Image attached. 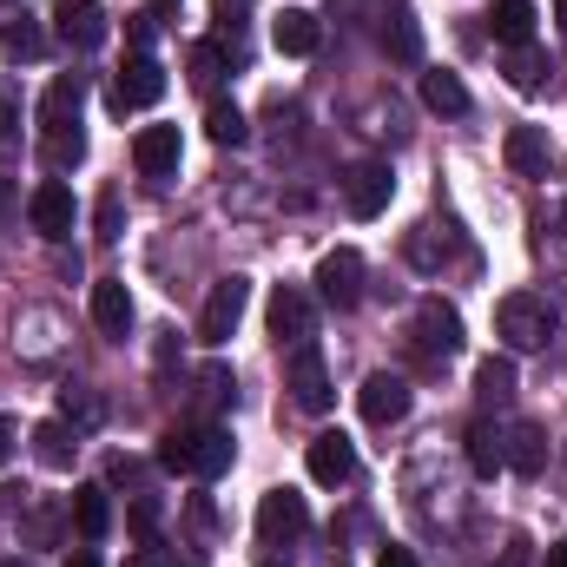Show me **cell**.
Instances as JSON below:
<instances>
[{"mask_svg":"<svg viewBox=\"0 0 567 567\" xmlns=\"http://www.w3.org/2000/svg\"><path fill=\"white\" fill-rule=\"evenodd\" d=\"M455 350H462V317L442 297H429L423 310H416V357L423 363H449Z\"/></svg>","mask_w":567,"mask_h":567,"instance_id":"cell-10","label":"cell"},{"mask_svg":"<svg viewBox=\"0 0 567 567\" xmlns=\"http://www.w3.org/2000/svg\"><path fill=\"white\" fill-rule=\"evenodd\" d=\"M377 567H416V555H410V548H383V555H377Z\"/></svg>","mask_w":567,"mask_h":567,"instance_id":"cell-41","label":"cell"},{"mask_svg":"<svg viewBox=\"0 0 567 567\" xmlns=\"http://www.w3.org/2000/svg\"><path fill=\"white\" fill-rule=\"evenodd\" d=\"M126 567H158V561H152V555H133V561H126Z\"/></svg>","mask_w":567,"mask_h":567,"instance_id":"cell-48","label":"cell"},{"mask_svg":"<svg viewBox=\"0 0 567 567\" xmlns=\"http://www.w3.org/2000/svg\"><path fill=\"white\" fill-rule=\"evenodd\" d=\"M93 323H100L106 337H126V330H133V290H126V278L93 284Z\"/></svg>","mask_w":567,"mask_h":567,"instance_id":"cell-17","label":"cell"},{"mask_svg":"<svg viewBox=\"0 0 567 567\" xmlns=\"http://www.w3.org/2000/svg\"><path fill=\"white\" fill-rule=\"evenodd\" d=\"M0 567H27V561H0Z\"/></svg>","mask_w":567,"mask_h":567,"instance_id":"cell-50","label":"cell"},{"mask_svg":"<svg viewBox=\"0 0 567 567\" xmlns=\"http://www.w3.org/2000/svg\"><path fill=\"white\" fill-rule=\"evenodd\" d=\"M212 13H218L225 27H238V13H251V0H212Z\"/></svg>","mask_w":567,"mask_h":567,"instance_id":"cell-39","label":"cell"},{"mask_svg":"<svg viewBox=\"0 0 567 567\" xmlns=\"http://www.w3.org/2000/svg\"><path fill=\"white\" fill-rule=\"evenodd\" d=\"M53 20H60V40H66L73 53H93V47L106 40V7H100V0H66Z\"/></svg>","mask_w":567,"mask_h":567,"instance_id":"cell-13","label":"cell"},{"mask_svg":"<svg viewBox=\"0 0 567 567\" xmlns=\"http://www.w3.org/2000/svg\"><path fill=\"white\" fill-rule=\"evenodd\" d=\"M27 535H33V542H53V515H47V508H40V515H33V522H27Z\"/></svg>","mask_w":567,"mask_h":567,"instance_id":"cell-40","label":"cell"},{"mask_svg":"<svg viewBox=\"0 0 567 567\" xmlns=\"http://www.w3.org/2000/svg\"><path fill=\"white\" fill-rule=\"evenodd\" d=\"M198 390H205V403H225V396H231V370H218V363H212V370L198 377Z\"/></svg>","mask_w":567,"mask_h":567,"instance_id":"cell-36","label":"cell"},{"mask_svg":"<svg viewBox=\"0 0 567 567\" xmlns=\"http://www.w3.org/2000/svg\"><path fill=\"white\" fill-rule=\"evenodd\" d=\"M218 73H225V53H218L212 40H205V47H192V80H198V86H212Z\"/></svg>","mask_w":567,"mask_h":567,"instance_id":"cell-33","label":"cell"},{"mask_svg":"<svg viewBox=\"0 0 567 567\" xmlns=\"http://www.w3.org/2000/svg\"><path fill=\"white\" fill-rule=\"evenodd\" d=\"M40 47H47V33H40V20H33V13L0 20V53H7V60H40Z\"/></svg>","mask_w":567,"mask_h":567,"instance_id":"cell-27","label":"cell"},{"mask_svg":"<svg viewBox=\"0 0 567 567\" xmlns=\"http://www.w3.org/2000/svg\"><path fill=\"white\" fill-rule=\"evenodd\" d=\"M310 528V508L297 488H271L258 502V567H290V548L303 542Z\"/></svg>","mask_w":567,"mask_h":567,"instance_id":"cell-1","label":"cell"},{"mask_svg":"<svg viewBox=\"0 0 567 567\" xmlns=\"http://www.w3.org/2000/svg\"><path fill=\"white\" fill-rule=\"evenodd\" d=\"M13 140V100H7V93H0V145Z\"/></svg>","mask_w":567,"mask_h":567,"instance_id":"cell-42","label":"cell"},{"mask_svg":"<svg viewBox=\"0 0 567 567\" xmlns=\"http://www.w3.org/2000/svg\"><path fill=\"white\" fill-rule=\"evenodd\" d=\"M495 330H502L508 350H542V343L555 337V310H548V297H535V290H508L502 310H495Z\"/></svg>","mask_w":567,"mask_h":567,"instance_id":"cell-2","label":"cell"},{"mask_svg":"<svg viewBox=\"0 0 567 567\" xmlns=\"http://www.w3.org/2000/svg\"><path fill=\"white\" fill-rule=\"evenodd\" d=\"M542 567H567V542H555V548H548V561Z\"/></svg>","mask_w":567,"mask_h":567,"instance_id":"cell-44","label":"cell"},{"mask_svg":"<svg viewBox=\"0 0 567 567\" xmlns=\"http://www.w3.org/2000/svg\"><path fill=\"white\" fill-rule=\"evenodd\" d=\"M80 100H86V80L80 73H60L40 100V126H73L80 120Z\"/></svg>","mask_w":567,"mask_h":567,"instance_id":"cell-23","label":"cell"},{"mask_svg":"<svg viewBox=\"0 0 567 567\" xmlns=\"http://www.w3.org/2000/svg\"><path fill=\"white\" fill-rule=\"evenodd\" d=\"M271 40H278V53L303 60V53H317L323 27H317V13H310V7H284V13H278V27H271Z\"/></svg>","mask_w":567,"mask_h":567,"instance_id":"cell-20","label":"cell"},{"mask_svg":"<svg viewBox=\"0 0 567 567\" xmlns=\"http://www.w3.org/2000/svg\"><path fill=\"white\" fill-rule=\"evenodd\" d=\"M73 449H80V442H73V429L60 423V416H53V423H40V429H33V462H40V468H53V475H66V468H73Z\"/></svg>","mask_w":567,"mask_h":567,"instance_id":"cell-25","label":"cell"},{"mask_svg":"<svg viewBox=\"0 0 567 567\" xmlns=\"http://www.w3.org/2000/svg\"><path fill=\"white\" fill-rule=\"evenodd\" d=\"M205 133L218 145H245L251 140V126H245V113L231 106V100H212V113H205Z\"/></svg>","mask_w":567,"mask_h":567,"instance_id":"cell-29","label":"cell"},{"mask_svg":"<svg viewBox=\"0 0 567 567\" xmlns=\"http://www.w3.org/2000/svg\"><path fill=\"white\" fill-rule=\"evenodd\" d=\"M502 152H508V165H515L522 178H542V172H548V158H555V140H548L542 126H508Z\"/></svg>","mask_w":567,"mask_h":567,"instance_id":"cell-16","label":"cell"},{"mask_svg":"<svg viewBox=\"0 0 567 567\" xmlns=\"http://www.w3.org/2000/svg\"><path fill=\"white\" fill-rule=\"evenodd\" d=\"M231 455H238L231 429H218V423H198V429H192V475H198V482L225 475V468H231Z\"/></svg>","mask_w":567,"mask_h":567,"instance_id":"cell-15","label":"cell"},{"mask_svg":"<svg viewBox=\"0 0 567 567\" xmlns=\"http://www.w3.org/2000/svg\"><path fill=\"white\" fill-rule=\"evenodd\" d=\"M284 390H290V403L297 410H310V416H323L337 396H330V370H323V357H317V343H297V357H290V377H284Z\"/></svg>","mask_w":567,"mask_h":567,"instance_id":"cell-8","label":"cell"},{"mask_svg":"<svg viewBox=\"0 0 567 567\" xmlns=\"http://www.w3.org/2000/svg\"><path fill=\"white\" fill-rule=\"evenodd\" d=\"M7 455H13V423L0 416V462H7Z\"/></svg>","mask_w":567,"mask_h":567,"instance_id":"cell-43","label":"cell"},{"mask_svg":"<svg viewBox=\"0 0 567 567\" xmlns=\"http://www.w3.org/2000/svg\"><path fill=\"white\" fill-rule=\"evenodd\" d=\"M133 535H140V542L158 535V495H133Z\"/></svg>","mask_w":567,"mask_h":567,"instance_id":"cell-34","label":"cell"},{"mask_svg":"<svg viewBox=\"0 0 567 567\" xmlns=\"http://www.w3.org/2000/svg\"><path fill=\"white\" fill-rule=\"evenodd\" d=\"M245 303H251V284L245 278H218L212 284V297H205V310H198V343H231V330H238V317H245Z\"/></svg>","mask_w":567,"mask_h":567,"instance_id":"cell-3","label":"cell"},{"mask_svg":"<svg viewBox=\"0 0 567 567\" xmlns=\"http://www.w3.org/2000/svg\"><path fill=\"white\" fill-rule=\"evenodd\" d=\"M383 47H390L396 60H416V53H423V33H416V20H410V13H396V20L383 27Z\"/></svg>","mask_w":567,"mask_h":567,"instance_id":"cell-31","label":"cell"},{"mask_svg":"<svg viewBox=\"0 0 567 567\" xmlns=\"http://www.w3.org/2000/svg\"><path fill=\"white\" fill-rule=\"evenodd\" d=\"M7 212H13V185H0V218H7Z\"/></svg>","mask_w":567,"mask_h":567,"instance_id":"cell-46","label":"cell"},{"mask_svg":"<svg viewBox=\"0 0 567 567\" xmlns=\"http://www.w3.org/2000/svg\"><path fill=\"white\" fill-rule=\"evenodd\" d=\"M555 20H561V33H567V0H555Z\"/></svg>","mask_w":567,"mask_h":567,"instance_id":"cell-47","label":"cell"},{"mask_svg":"<svg viewBox=\"0 0 567 567\" xmlns=\"http://www.w3.org/2000/svg\"><path fill=\"white\" fill-rule=\"evenodd\" d=\"M152 7H158V13H165V7H172V0H152Z\"/></svg>","mask_w":567,"mask_h":567,"instance_id":"cell-49","label":"cell"},{"mask_svg":"<svg viewBox=\"0 0 567 567\" xmlns=\"http://www.w3.org/2000/svg\"><path fill=\"white\" fill-rule=\"evenodd\" d=\"M535 0H495V13H488V27H495V40L502 47H528L535 40Z\"/></svg>","mask_w":567,"mask_h":567,"instance_id":"cell-24","label":"cell"},{"mask_svg":"<svg viewBox=\"0 0 567 567\" xmlns=\"http://www.w3.org/2000/svg\"><path fill=\"white\" fill-rule=\"evenodd\" d=\"M561 218H567V212H561Z\"/></svg>","mask_w":567,"mask_h":567,"instance_id":"cell-51","label":"cell"},{"mask_svg":"<svg viewBox=\"0 0 567 567\" xmlns=\"http://www.w3.org/2000/svg\"><path fill=\"white\" fill-rule=\"evenodd\" d=\"M317 297H323L330 310H357V303H363V258H357L350 245H337V251L317 258Z\"/></svg>","mask_w":567,"mask_h":567,"instance_id":"cell-5","label":"cell"},{"mask_svg":"<svg viewBox=\"0 0 567 567\" xmlns=\"http://www.w3.org/2000/svg\"><path fill=\"white\" fill-rule=\"evenodd\" d=\"M133 165H140L145 178H172L178 172V126H140Z\"/></svg>","mask_w":567,"mask_h":567,"instance_id":"cell-14","label":"cell"},{"mask_svg":"<svg viewBox=\"0 0 567 567\" xmlns=\"http://www.w3.org/2000/svg\"><path fill=\"white\" fill-rule=\"evenodd\" d=\"M423 106L455 120V113H468V86H462L449 66H429V73H423Z\"/></svg>","mask_w":567,"mask_h":567,"instance_id":"cell-26","label":"cell"},{"mask_svg":"<svg viewBox=\"0 0 567 567\" xmlns=\"http://www.w3.org/2000/svg\"><path fill=\"white\" fill-rule=\"evenodd\" d=\"M66 515H73V528H80V542H100V535L113 528V502H106V488H100V482H86V488H73V502H66Z\"/></svg>","mask_w":567,"mask_h":567,"instance_id":"cell-19","label":"cell"},{"mask_svg":"<svg viewBox=\"0 0 567 567\" xmlns=\"http://www.w3.org/2000/svg\"><path fill=\"white\" fill-rule=\"evenodd\" d=\"M303 468H310V482L343 488V482L357 475V442H350L343 429H317V435H310V449H303Z\"/></svg>","mask_w":567,"mask_h":567,"instance_id":"cell-6","label":"cell"},{"mask_svg":"<svg viewBox=\"0 0 567 567\" xmlns=\"http://www.w3.org/2000/svg\"><path fill=\"white\" fill-rule=\"evenodd\" d=\"M310 323H317L310 297H303L297 284H278V290H271V337L297 350V343H310Z\"/></svg>","mask_w":567,"mask_h":567,"instance_id":"cell-12","label":"cell"},{"mask_svg":"<svg viewBox=\"0 0 567 567\" xmlns=\"http://www.w3.org/2000/svg\"><path fill=\"white\" fill-rule=\"evenodd\" d=\"M120 192H100V238H120Z\"/></svg>","mask_w":567,"mask_h":567,"instance_id":"cell-35","label":"cell"},{"mask_svg":"<svg viewBox=\"0 0 567 567\" xmlns=\"http://www.w3.org/2000/svg\"><path fill=\"white\" fill-rule=\"evenodd\" d=\"M158 462L178 468V475H192V429H165L158 435Z\"/></svg>","mask_w":567,"mask_h":567,"instance_id":"cell-32","label":"cell"},{"mask_svg":"<svg viewBox=\"0 0 567 567\" xmlns=\"http://www.w3.org/2000/svg\"><path fill=\"white\" fill-rule=\"evenodd\" d=\"M158 100H165V66L152 53H133L113 73V113H140V106H158Z\"/></svg>","mask_w":567,"mask_h":567,"instance_id":"cell-7","label":"cell"},{"mask_svg":"<svg viewBox=\"0 0 567 567\" xmlns=\"http://www.w3.org/2000/svg\"><path fill=\"white\" fill-rule=\"evenodd\" d=\"M495 567H535V548H528V542H508V548H502V561Z\"/></svg>","mask_w":567,"mask_h":567,"instance_id":"cell-38","label":"cell"},{"mask_svg":"<svg viewBox=\"0 0 567 567\" xmlns=\"http://www.w3.org/2000/svg\"><path fill=\"white\" fill-rule=\"evenodd\" d=\"M475 396L482 403H508L515 396V363L508 357H482L475 363Z\"/></svg>","mask_w":567,"mask_h":567,"instance_id":"cell-28","label":"cell"},{"mask_svg":"<svg viewBox=\"0 0 567 567\" xmlns=\"http://www.w3.org/2000/svg\"><path fill=\"white\" fill-rule=\"evenodd\" d=\"M390 198H396V172H390L383 158L350 165V178H343V205H350V218H383Z\"/></svg>","mask_w":567,"mask_h":567,"instance_id":"cell-4","label":"cell"},{"mask_svg":"<svg viewBox=\"0 0 567 567\" xmlns=\"http://www.w3.org/2000/svg\"><path fill=\"white\" fill-rule=\"evenodd\" d=\"M66 567H100V555H93V548H80V555H73Z\"/></svg>","mask_w":567,"mask_h":567,"instance_id":"cell-45","label":"cell"},{"mask_svg":"<svg viewBox=\"0 0 567 567\" xmlns=\"http://www.w3.org/2000/svg\"><path fill=\"white\" fill-rule=\"evenodd\" d=\"M542 73H548V60L535 53V40H528V47H508V80H515L522 93H542Z\"/></svg>","mask_w":567,"mask_h":567,"instance_id":"cell-30","label":"cell"},{"mask_svg":"<svg viewBox=\"0 0 567 567\" xmlns=\"http://www.w3.org/2000/svg\"><path fill=\"white\" fill-rule=\"evenodd\" d=\"M357 410H363V423L390 429L410 416V383L396 377V370H370L363 377V390H357Z\"/></svg>","mask_w":567,"mask_h":567,"instance_id":"cell-9","label":"cell"},{"mask_svg":"<svg viewBox=\"0 0 567 567\" xmlns=\"http://www.w3.org/2000/svg\"><path fill=\"white\" fill-rule=\"evenodd\" d=\"M468 468H475L482 482H495V475L508 468V435L488 423V416H475V423H468Z\"/></svg>","mask_w":567,"mask_h":567,"instance_id":"cell-18","label":"cell"},{"mask_svg":"<svg viewBox=\"0 0 567 567\" xmlns=\"http://www.w3.org/2000/svg\"><path fill=\"white\" fill-rule=\"evenodd\" d=\"M66 423H100V403H93V396H73V390H66Z\"/></svg>","mask_w":567,"mask_h":567,"instance_id":"cell-37","label":"cell"},{"mask_svg":"<svg viewBox=\"0 0 567 567\" xmlns=\"http://www.w3.org/2000/svg\"><path fill=\"white\" fill-rule=\"evenodd\" d=\"M508 468L535 482V475L548 468V429H542V423H515V429H508Z\"/></svg>","mask_w":567,"mask_h":567,"instance_id":"cell-21","label":"cell"},{"mask_svg":"<svg viewBox=\"0 0 567 567\" xmlns=\"http://www.w3.org/2000/svg\"><path fill=\"white\" fill-rule=\"evenodd\" d=\"M80 158H86L80 120H73V126H40V165H47V172H73Z\"/></svg>","mask_w":567,"mask_h":567,"instance_id":"cell-22","label":"cell"},{"mask_svg":"<svg viewBox=\"0 0 567 567\" xmlns=\"http://www.w3.org/2000/svg\"><path fill=\"white\" fill-rule=\"evenodd\" d=\"M27 218H33V231H40L47 245H60V238L73 231V192H66L60 178L33 185V198H27Z\"/></svg>","mask_w":567,"mask_h":567,"instance_id":"cell-11","label":"cell"}]
</instances>
